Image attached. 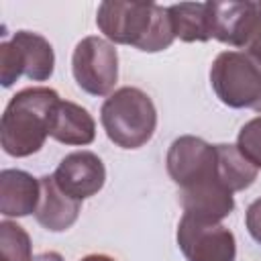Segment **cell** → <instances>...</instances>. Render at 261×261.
<instances>
[{
	"instance_id": "7c38bea8",
	"label": "cell",
	"mask_w": 261,
	"mask_h": 261,
	"mask_svg": "<svg viewBox=\"0 0 261 261\" xmlns=\"http://www.w3.org/2000/svg\"><path fill=\"white\" fill-rule=\"evenodd\" d=\"M41 200V179L20 169L0 173V212L4 216H29Z\"/></svg>"
},
{
	"instance_id": "ac0fdd59",
	"label": "cell",
	"mask_w": 261,
	"mask_h": 261,
	"mask_svg": "<svg viewBox=\"0 0 261 261\" xmlns=\"http://www.w3.org/2000/svg\"><path fill=\"white\" fill-rule=\"evenodd\" d=\"M237 149L243 153V157L253 163L257 169H261V116L251 118L237 137Z\"/></svg>"
},
{
	"instance_id": "7a4b0ae2",
	"label": "cell",
	"mask_w": 261,
	"mask_h": 261,
	"mask_svg": "<svg viewBox=\"0 0 261 261\" xmlns=\"http://www.w3.org/2000/svg\"><path fill=\"white\" fill-rule=\"evenodd\" d=\"M57 102L59 94L43 86L24 88L14 94L0 122V143L4 153L12 157H29L37 153L49 137Z\"/></svg>"
},
{
	"instance_id": "7402d4cb",
	"label": "cell",
	"mask_w": 261,
	"mask_h": 261,
	"mask_svg": "<svg viewBox=\"0 0 261 261\" xmlns=\"http://www.w3.org/2000/svg\"><path fill=\"white\" fill-rule=\"evenodd\" d=\"M33 261H63V257L55 251H45V253H39L33 257Z\"/></svg>"
},
{
	"instance_id": "5bb4252c",
	"label": "cell",
	"mask_w": 261,
	"mask_h": 261,
	"mask_svg": "<svg viewBox=\"0 0 261 261\" xmlns=\"http://www.w3.org/2000/svg\"><path fill=\"white\" fill-rule=\"evenodd\" d=\"M20 55L22 73L33 82H45L53 75L55 67V53L51 43L31 31H18L10 39Z\"/></svg>"
},
{
	"instance_id": "603a6c76",
	"label": "cell",
	"mask_w": 261,
	"mask_h": 261,
	"mask_svg": "<svg viewBox=\"0 0 261 261\" xmlns=\"http://www.w3.org/2000/svg\"><path fill=\"white\" fill-rule=\"evenodd\" d=\"M82 261H114L112 257L108 255H100V253H94V255H86Z\"/></svg>"
},
{
	"instance_id": "30bf717a",
	"label": "cell",
	"mask_w": 261,
	"mask_h": 261,
	"mask_svg": "<svg viewBox=\"0 0 261 261\" xmlns=\"http://www.w3.org/2000/svg\"><path fill=\"white\" fill-rule=\"evenodd\" d=\"M179 202L184 214L204 222H220L234 208L232 192L220 179H210L179 190Z\"/></svg>"
},
{
	"instance_id": "ffe728a7",
	"label": "cell",
	"mask_w": 261,
	"mask_h": 261,
	"mask_svg": "<svg viewBox=\"0 0 261 261\" xmlns=\"http://www.w3.org/2000/svg\"><path fill=\"white\" fill-rule=\"evenodd\" d=\"M243 49L249 57H253L261 65V2H257V18L253 22V29H251Z\"/></svg>"
},
{
	"instance_id": "d6986e66",
	"label": "cell",
	"mask_w": 261,
	"mask_h": 261,
	"mask_svg": "<svg viewBox=\"0 0 261 261\" xmlns=\"http://www.w3.org/2000/svg\"><path fill=\"white\" fill-rule=\"evenodd\" d=\"M22 73V65H20V55L18 49L12 41H4L0 45V80L4 88H10Z\"/></svg>"
},
{
	"instance_id": "e0dca14e",
	"label": "cell",
	"mask_w": 261,
	"mask_h": 261,
	"mask_svg": "<svg viewBox=\"0 0 261 261\" xmlns=\"http://www.w3.org/2000/svg\"><path fill=\"white\" fill-rule=\"evenodd\" d=\"M0 261H33L31 239L16 222H0Z\"/></svg>"
},
{
	"instance_id": "52a82bcc",
	"label": "cell",
	"mask_w": 261,
	"mask_h": 261,
	"mask_svg": "<svg viewBox=\"0 0 261 261\" xmlns=\"http://www.w3.org/2000/svg\"><path fill=\"white\" fill-rule=\"evenodd\" d=\"M167 171L169 177L184 188L218 179L216 173V145H210L198 137L184 135L177 137L167 151Z\"/></svg>"
},
{
	"instance_id": "6da1fadb",
	"label": "cell",
	"mask_w": 261,
	"mask_h": 261,
	"mask_svg": "<svg viewBox=\"0 0 261 261\" xmlns=\"http://www.w3.org/2000/svg\"><path fill=\"white\" fill-rule=\"evenodd\" d=\"M96 24L108 41L147 53L163 51L175 39L167 8L155 2H102Z\"/></svg>"
},
{
	"instance_id": "44dd1931",
	"label": "cell",
	"mask_w": 261,
	"mask_h": 261,
	"mask_svg": "<svg viewBox=\"0 0 261 261\" xmlns=\"http://www.w3.org/2000/svg\"><path fill=\"white\" fill-rule=\"evenodd\" d=\"M245 222H247L249 234H251V237L261 245V198H259V200H255V202L247 208Z\"/></svg>"
},
{
	"instance_id": "8fae6325",
	"label": "cell",
	"mask_w": 261,
	"mask_h": 261,
	"mask_svg": "<svg viewBox=\"0 0 261 261\" xmlns=\"http://www.w3.org/2000/svg\"><path fill=\"white\" fill-rule=\"evenodd\" d=\"M82 202L67 196L53 179V175H43L41 177V200L35 210L37 222L51 230V232H61L67 230L80 216Z\"/></svg>"
},
{
	"instance_id": "9a60e30c",
	"label": "cell",
	"mask_w": 261,
	"mask_h": 261,
	"mask_svg": "<svg viewBox=\"0 0 261 261\" xmlns=\"http://www.w3.org/2000/svg\"><path fill=\"white\" fill-rule=\"evenodd\" d=\"M175 39L186 43H204L210 37L208 2H179L167 8Z\"/></svg>"
},
{
	"instance_id": "4fadbf2b",
	"label": "cell",
	"mask_w": 261,
	"mask_h": 261,
	"mask_svg": "<svg viewBox=\"0 0 261 261\" xmlns=\"http://www.w3.org/2000/svg\"><path fill=\"white\" fill-rule=\"evenodd\" d=\"M49 137L65 145H90L96 137V122L80 104L59 100L53 110Z\"/></svg>"
},
{
	"instance_id": "8992f818",
	"label": "cell",
	"mask_w": 261,
	"mask_h": 261,
	"mask_svg": "<svg viewBox=\"0 0 261 261\" xmlns=\"http://www.w3.org/2000/svg\"><path fill=\"white\" fill-rule=\"evenodd\" d=\"M177 245L188 261H234V234L220 222H204L188 214L177 224Z\"/></svg>"
},
{
	"instance_id": "ba28073f",
	"label": "cell",
	"mask_w": 261,
	"mask_h": 261,
	"mask_svg": "<svg viewBox=\"0 0 261 261\" xmlns=\"http://www.w3.org/2000/svg\"><path fill=\"white\" fill-rule=\"evenodd\" d=\"M53 179L67 196L82 202L102 190L106 181V167L96 153L75 151L61 159Z\"/></svg>"
},
{
	"instance_id": "3957f363",
	"label": "cell",
	"mask_w": 261,
	"mask_h": 261,
	"mask_svg": "<svg viewBox=\"0 0 261 261\" xmlns=\"http://www.w3.org/2000/svg\"><path fill=\"white\" fill-rule=\"evenodd\" d=\"M100 120L114 145L122 149H139L149 143L155 133L157 110L143 90L124 86L104 100Z\"/></svg>"
},
{
	"instance_id": "5b68a950",
	"label": "cell",
	"mask_w": 261,
	"mask_h": 261,
	"mask_svg": "<svg viewBox=\"0 0 261 261\" xmlns=\"http://www.w3.org/2000/svg\"><path fill=\"white\" fill-rule=\"evenodd\" d=\"M71 71L84 92L106 96L118 80V53L110 41L102 37H86L73 49Z\"/></svg>"
},
{
	"instance_id": "9c48e42d",
	"label": "cell",
	"mask_w": 261,
	"mask_h": 261,
	"mask_svg": "<svg viewBox=\"0 0 261 261\" xmlns=\"http://www.w3.org/2000/svg\"><path fill=\"white\" fill-rule=\"evenodd\" d=\"M208 10L210 37L243 49L257 18V2H208Z\"/></svg>"
},
{
	"instance_id": "277c9868",
	"label": "cell",
	"mask_w": 261,
	"mask_h": 261,
	"mask_svg": "<svg viewBox=\"0 0 261 261\" xmlns=\"http://www.w3.org/2000/svg\"><path fill=\"white\" fill-rule=\"evenodd\" d=\"M210 82L222 104L261 112V65L245 51H222L212 63Z\"/></svg>"
},
{
	"instance_id": "2e32d148",
	"label": "cell",
	"mask_w": 261,
	"mask_h": 261,
	"mask_svg": "<svg viewBox=\"0 0 261 261\" xmlns=\"http://www.w3.org/2000/svg\"><path fill=\"white\" fill-rule=\"evenodd\" d=\"M216 173L232 194L247 190L257 179V167L243 157L237 145H216Z\"/></svg>"
}]
</instances>
